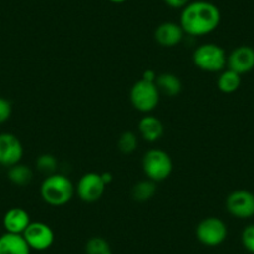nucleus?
Instances as JSON below:
<instances>
[{
  "mask_svg": "<svg viewBox=\"0 0 254 254\" xmlns=\"http://www.w3.org/2000/svg\"><path fill=\"white\" fill-rule=\"evenodd\" d=\"M242 75L237 74L236 71L231 69H224L221 71V75L217 80V87L223 94H233L241 87Z\"/></svg>",
  "mask_w": 254,
  "mask_h": 254,
  "instance_id": "obj_17",
  "label": "nucleus"
},
{
  "mask_svg": "<svg viewBox=\"0 0 254 254\" xmlns=\"http://www.w3.org/2000/svg\"><path fill=\"white\" fill-rule=\"evenodd\" d=\"M193 63L199 70L207 72H221L227 66V54L217 44H202L194 50Z\"/></svg>",
  "mask_w": 254,
  "mask_h": 254,
  "instance_id": "obj_4",
  "label": "nucleus"
},
{
  "mask_svg": "<svg viewBox=\"0 0 254 254\" xmlns=\"http://www.w3.org/2000/svg\"><path fill=\"white\" fill-rule=\"evenodd\" d=\"M21 236L24 237L30 249L39 252L49 249L55 241L54 231L44 222H31Z\"/></svg>",
  "mask_w": 254,
  "mask_h": 254,
  "instance_id": "obj_8",
  "label": "nucleus"
},
{
  "mask_svg": "<svg viewBox=\"0 0 254 254\" xmlns=\"http://www.w3.org/2000/svg\"><path fill=\"white\" fill-rule=\"evenodd\" d=\"M185 31L180 24L165 21L160 24L155 30V40L163 48H173L182 41Z\"/></svg>",
  "mask_w": 254,
  "mask_h": 254,
  "instance_id": "obj_12",
  "label": "nucleus"
},
{
  "mask_svg": "<svg viewBox=\"0 0 254 254\" xmlns=\"http://www.w3.org/2000/svg\"><path fill=\"white\" fill-rule=\"evenodd\" d=\"M75 190H76L77 197L82 202L94 203L104 196L106 183L102 180V176L100 173L87 172L81 176Z\"/></svg>",
  "mask_w": 254,
  "mask_h": 254,
  "instance_id": "obj_7",
  "label": "nucleus"
},
{
  "mask_svg": "<svg viewBox=\"0 0 254 254\" xmlns=\"http://www.w3.org/2000/svg\"><path fill=\"white\" fill-rule=\"evenodd\" d=\"M76 193L74 183L61 173L46 176L40 186V196L45 203L53 207H61L69 203Z\"/></svg>",
  "mask_w": 254,
  "mask_h": 254,
  "instance_id": "obj_2",
  "label": "nucleus"
},
{
  "mask_svg": "<svg viewBox=\"0 0 254 254\" xmlns=\"http://www.w3.org/2000/svg\"><path fill=\"white\" fill-rule=\"evenodd\" d=\"M30 247L21 234L4 233L0 236V254H30Z\"/></svg>",
  "mask_w": 254,
  "mask_h": 254,
  "instance_id": "obj_15",
  "label": "nucleus"
},
{
  "mask_svg": "<svg viewBox=\"0 0 254 254\" xmlns=\"http://www.w3.org/2000/svg\"><path fill=\"white\" fill-rule=\"evenodd\" d=\"M138 140L136 133L131 132V131H125L120 135L119 140H117V148L124 155H131L135 152L137 148Z\"/></svg>",
  "mask_w": 254,
  "mask_h": 254,
  "instance_id": "obj_20",
  "label": "nucleus"
},
{
  "mask_svg": "<svg viewBox=\"0 0 254 254\" xmlns=\"http://www.w3.org/2000/svg\"><path fill=\"white\" fill-rule=\"evenodd\" d=\"M160 91L155 82L141 79L131 87L130 100L137 111L148 114L157 107L160 102Z\"/></svg>",
  "mask_w": 254,
  "mask_h": 254,
  "instance_id": "obj_5",
  "label": "nucleus"
},
{
  "mask_svg": "<svg viewBox=\"0 0 254 254\" xmlns=\"http://www.w3.org/2000/svg\"><path fill=\"white\" fill-rule=\"evenodd\" d=\"M13 112V107H11L10 101H8L4 97H0V124L8 121Z\"/></svg>",
  "mask_w": 254,
  "mask_h": 254,
  "instance_id": "obj_24",
  "label": "nucleus"
},
{
  "mask_svg": "<svg viewBox=\"0 0 254 254\" xmlns=\"http://www.w3.org/2000/svg\"><path fill=\"white\" fill-rule=\"evenodd\" d=\"M85 252L86 254H112L109 242L101 237H94L89 239L85 246Z\"/></svg>",
  "mask_w": 254,
  "mask_h": 254,
  "instance_id": "obj_22",
  "label": "nucleus"
},
{
  "mask_svg": "<svg viewBox=\"0 0 254 254\" xmlns=\"http://www.w3.org/2000/svg\"><path fill=\"white\" fill-rule=\"evenodd\" d=\"M35 165L36 168L45 176L54 175L58 170V160L55 156L50 155V153H44V155L39 156L36 158Z\"/></svg>",
  "mask_w": 254,
  "mask_h": 254,
  "instance_id": "obj_21",
  "label": "nucleus"
},
{
  "mask_svg": "<svg viewBox=\"0 0 254 254\" xmlns=\"http://www.w3.org/2000/svg\"><path fill=\"white\" fill-rule=\"evenodd\" d=\"M242 244L249 253L254 254V224H249L243 229L241 236Z\"/></svg>",
  "mask_w": 254,
  "mask_h": 254,
  "instance_id": "obj_23",
  "label": "nucleus"
},
{
  "mask_svg": "<svg viewBox=\"0 0 254 254\" xmlns=\"http://www.w3.org/2000/svg\"><path fill=\"white\" fill-rule=\"evenodd\" d=\"M30 223V214L24 208H20V207L10 208L4 214L3 226L5 228L6 233L23 234Z\"/></svg>",
  "mask_w": 254,
  "mask_h": 254,
  "instance_id": "obj_13",
  "label": "nucleus"
},
{
  "mask_svg": "<svg viewBox=\"0 0 254 254\" xmlns=\"http://www.w3.org/2000/svg\"><path fill=\"white\" fill-rule=\"evenodd\" d=\"M221 10L206 0L188 3L180 15V25L190 36H204L213 33L221 24Z\"/></svg>",
  "mask_w": 254,
  "mask_h": 254,
  "instance_id": "obj_1",
  "label": "nucleus"
},
{
  "mask_svg": "<svg viewBox=\"0 0 254 254\" xmlns=\"http://www.w3.org/2000/svg\"><path fill=\"white\" fill-rule=\"evenodd\" d=\"M110 3H114V4H122L125 3V1H127V0H109Z\"/></svg>",
  "mask_w": 254,
  "mask_h": 254,
  "instance_id": "obj_27",
  "label": "nucleus"
},
{
  "mask_svg": "<svg viewBox=\"0 0 254 254\" xmlns=\"http://www.w3.org/2000/svg\"><path fill=\"white\" fill-rule=\"evenodd\" d=\"M8 177L10 182H13L16 186H26L33 181L34 173L29 166L18 163L11 167H9Z\"/></svg>",
  "mask_w": 254,
  "mask_h": 254,
  "instance_id": "obj_19",
  "label": "nucleus"
},
{
  "mask_svg": "<svg viewBox=\"0 0 254 254\" xmlns=\"http://www.w3.org/2000/svg\"><path fill=\"white\" fill-rule=\"evenodd\" d=\"M155 84L160 94L167 97L177 96L182 90L181 80L178 79V76H176L175 74H171V72H163V74L157 75Z\"/></svg>",
  "mask_w": 254,
  "mask_h": 254,
  "instance_id": "obj_16",
  "label": "nucleus"
},
{
  "mask_svg": "<svg viewBox=\"0 0 254 254\" xmlns=\"http://www.w3.org/2000/svg\"><path fill=\"white\" fill-rule=\"evenodd\" d=\"M24 155V147L20 140L13 133H0V165L11 167L20 163Z\"/></svg>",
  "mask_w": 254,
  "mask_h": 254,
  "instance_id": "obj_10",
  "label": "nucleus"
},
{
  "mask_svg": "<svg viewBox=\"0 0 254 254\" xmlns=\"http://www.w3.org/2000/svg\"><path fill=\"white\" fill-rule=\"evenodd\" d=\"M138 132L143 140L152 143L162 137L163 133H165V127H163V124L160 119L147 115V116L142 117L138 122Z\"/></svg>",
  "mask_w": 254,
  "mask_h": 254,
  "instance_id": "obj_14",
  "label": "nucleus"
},
{
  "mask_svg": "<svg viewBox=\"0 0 254 254\" xmlns=\"http://www.w3.org/2000/svg\"><path fill=\"white\" fill-rule=\"evenodd\" d=\"M197 239L207 247H217L226 241L228 236L227 224L217 217L202 219L196 228Z\"/></svg>",
  "mask_w": 254,
  "mask_h": 254,
  "instance_id": "obj_6",
  "label": "nucleus"
},
{
  "mask_svg": "<svg viewBox=\"0 0 254 254\" xmlns=\"http://www.w3.org/2000/svg\"><path fill=\"white\" fill-rule=\"evenodd\" d=\"M226 208L236 218H252L254 216V193L247 190H233L227 197Z\"/></svg>",
  "mask_w": 254,
  "mask_h": 254,
  "instance_id": "obj_9",
  "label": "nucleus"
},
{
  "mask_svg": "<svg viewBox=\"0 0 254 254\" xmlns=\"http://www.w3.org/2000/svg\"><path fill=\"white\" fill-rule=\"evenodd\" d=\"M142 170L148 180L153 182H162L167 180L172 173V158L166 151L160 150V148L148 150L143 155Z\"/></svg>",
  "mask_w": 254,
  "mask_h": 254,
  "instance_id": "obj_3",
  "label": "nucleus"
},
{
  "mask_svg": "<svg viewBox=\"0 0 254 254\" xmlns=\"http://www.w3.org/2000/svg\"><path fill=\"white\" fill-rule=\"evenodd\" d=\"M227 66L237 74H248L254 69V49L248 45H241L227 56Z\"/></svg>",
  "mask_w": 254,
  "mask_h": 254,
  "instance_id": "obj_11",
  "label": "nucleus"
},
{
  "mask_svg": "<svg viewBox=\"0 0 254 254\" xmlns=\"http://www.w3.org/2000/svg\"><path fill=\"white\" fill-rule=\"evenodd\" d=\"M157 192V187H156V182L151 180H143L140 182L136 183L132 187L131 190V194H132V198L137 202H147L151 198H153V196Z\"/></svg>",
  "mask_w": 254,
  "mask_h": 254,
  "instance_id": "obj_18",
  "label": "nucleus"
},
{
  "mask_svg": "<svg viewBox=\"0 0 254 254\" xmlns=\"http://www.w3.org/2000/svg\"><path fill=\"white\" fill-rule=\"evenodd\" d=\"M142 79L147 80V81H151V82H155L156 79H157V75H156V72L153 71V70H147V71L143 72Z\"/></svg>",
  "mask_w": 254,
  "mask_h": 254,
  "instance_id": "obj_26",
  "label": "nucleus"
},
{
  "mask_svg": "<svg viewBox=\"0 0 254 254\" xmlns=\"http://www.w3.org/2000/svg\"><path fill=\"white\" fill-rule=\"evenodd\" d=\"M166 5H168L172 9H183L188 3L190 0H163Z\"/></svg>",
  "mask_w": 254,
  "mask_h": 254,
  "instance_id": "obj_25",
  "label": "nucleus"
}]
</instances>
